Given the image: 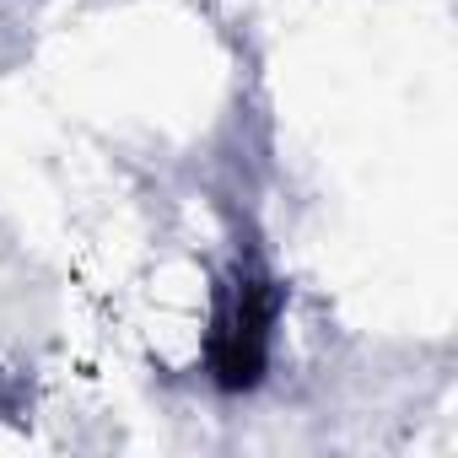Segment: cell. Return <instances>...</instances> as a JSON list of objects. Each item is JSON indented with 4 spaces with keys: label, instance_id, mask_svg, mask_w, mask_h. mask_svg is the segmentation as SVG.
Returning a JSON list of instances; mask_svg holds the SVG:
<instances>
[{
    "label": "cell",
    "instance_id": "obj_1",
    "mask_svg": "<svg viewBox=\"0 0 458 458\" xmlns=\"http://www.w3.org/2000/svg\"><path fill=\"white\" fill-rule=\"evenodd\" d=\"M270 324H276V286L259 270H238L233 292L216 313V335H210V377L226 394L254 388L265 377Z\"/></svg>",
    "mask_w": 458,
    "mask_h": 458
}]
</instances>
